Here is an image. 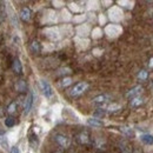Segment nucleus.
<instances>
[{
	"label": "nucleus",
	"instance_id": "1",
	"mask_svg": "<svg viewBox=\"0 0 153 153\" xmlns=\"http://www.w3.org/2000/svg\"><path fill=\"white\" fill-rule=\"evenodd\" d=\"M39 85H40V88H41L42 94L46 97L47 99H50V98L53 97V88H52V86L50 85L48 81H46L45 79H41L39 81Z\"/></svg>",
	"mask_w": 153,
	"mask_h": 153
},
{
	"label": "nucleus",
	"instance_id": "2",
	"mask_svg": "<svg viewBox=\"0 0 153 153\" xmlns=\"http://www.w3.org/2000/svg\"><path fill=\"white\" fill-rule=\"evenodd\" d=\"M87 88H88V84H87V82H85V81L78 82L76 85H74V87L70 91V96H72V97L80 96V94H82Z\"/></svg>",
	"mask_w": 153,
	"mask_h": 153
},
{
	"label": "nucleus",
	"instance_id": "3",
	"mask_svg": "<svg viewBox=\"0 0 153 153\" xmlns=\"http://www.w3.org/2000/svg\"><path fill=\"white\" fill-rule=\"evenodd\" d=\"M33 101H34L33 92H28V94H27L25 101H24V113L25 114H28L31 112L32 106H33Z\"/></svg>",
	"mask_w": 153,
	"mask_h": 153
},
{
	"label": "nucleus",
	"instance_id": "4",
	"mask_svg": "<svg viewBox=\"0 0 153 153\" xmlns=\"http://www.w3.org/2000/svg\"><path fill=\"white\" fill-rule=\"evenodd\" d=\"M45 33H46V36L48 38L52 39V40H58L60 38V32H59V30L57 27H48V28L45 30Z\"/></svg>",
	"mask_w": 153,
	"mask_h": 153
},
{
	"label": "nucleus",
	"instance_id": "5",
	"mask_svg": "<svg viewBox=\"0 0 153 153\" xmlns=\"http://www.w3.org/2000/svg\"><path fill=\"white\" fill-rule=\"evenodd\" d=\"M54 139H56V141L58 143V145H59V146H61V147H67V146H68V144H70L68 138H67L65 134L57 133L56 135H54Z\"/></svg>",
	"mask_w": 153,
	"mask_h": 153
},
{
	"label": "nucleus",
	"instance_id": "6",
	"mask_svg": "<svg viewBox=\"0 0 153 153\" xmlns=\"http://www.w3.org/2000/svg\"><path fill=\"white\" fill-rule=\"evenodd\" d=\"M120 32H121V28L117 25H108L106 27V33L110 37H117V36H119Z\"/></svg>",
	"mask_w": 153,
	"mask_h": 153
},
{
	"label": "nucleus",
	"instance_id": "7",
	"mask_svg": "<svg viewBox=\"0 0 153 153\" xmlns=\"http://www.w3.org/2000/svg\"><path fill=\"white\" fill-rule=\"evenodd\" d=\"M123 17V12L118 7H112L110 10V18L112 20H120Z\"/></svg>",
	"mask_w": 153,
	"mask_h": 153
},
{
	"label": "nucleus",
	"instance_id": "8",
	"mask_svg": "<svg viewBox=\"0 0 153 153\" xmlns=\"http://www.w3.org/2000/svg\"><path fill=\"white\" fill-rule=\"evenodd\" d=\"M141 92H143V86L138 85V86L133 87L132 90H130V91L127 92V94H126V96L128 97V98H137V97L139 96Z\"/></svg>",
	"mask_w": 153,
	"mask_h": 153
},
{
	"label": "nucleus",
	"instance_id": "9",
	"mask_svg": "<svg viewBox=\"0 0 153 153\" xmlns=\"http://www.w3.org/2000/svg\"><path fill=\"white\" fill-rule=\"evenodd\" d=\"M140 140L145 144V145H153V135L150 133H145L140 135Z\"/></svg>",
	"mask_w": 153,
	"mask_h": 153
},
{
	"label": "nucleus",
	"instance_id": "10",
	"mask_svg": "<svg viewBox=\"0 0 153 153\" xmlns=\"http://www.w3.org/2000/svg\"><path fill=\"white\" fill-rule=\"evenodd\" d=\"M87 124L90 126H92V127H101L104 125L102 121L100 119H98V118H90V119H87Z\"/></svg>",
	"mask_w": 153,
	"mask_h": 153
},
{
	"label": "nucleus",
	"instance_id": "11",
	"mask_svg": "<svg viewBox=\"0 0 153 153\" xmlns=\"http://www.w3.org/2000/svg\"><path fill=\"white\" fill-rule=\"evenodd\" d=\"M30 50H31L33 53L38 54L39 52H40V50H41L40 42H39V41H37V40H33V41L31 42V45H30Z\"/></svg>",
	"mask_w": 153,
	"mask_h": 153
},
{
	"label": "nucleus",
	"instance_id": "12",
	"mask_svg": "<svg viewBox=\"0 0 153 153\" xmlns=\"http://www.w3.org/2000/svg\"><path fill=\"white\" fill-rule=\"evenodd\" d=\"M108 99H110V96H107V94H100V96L96 97L93 99V102L94 104H105Z\"/></svg>",
	"mask_w": 153,
	"mask_h": 153
},
{
	"label": "nucleus",
	"instance_id": "13",
	"mask_svg": "<svg viewBox=\"0 0 153 153\" xmlns=\"http://www.w3.org/2000/svg\"><path fill=\"white\" fill-rule=\"evenodd\" d=\"M78 140L80 144H88L90 143V137L87 132H81V133L78 135Z\"/></svg>",
	"mask_w": 153,
	"mask_h": 153
},
{
	"label": "nucleus",
	"instance_id": "14",
	"mask_svg": "<svg viewBox=\"0 0 153 153\" xmlns=\"http://www.w3.org/2000/svg\"><path fill=\"white\" fill-rule=\"evenodd\" d=\"M20 18L22 20H25V21H27V20H30L31 18V12H30V10L28 8H21V11H20Z\"/></svg>",
	"mask_w": 153,
	"mask_h": 153
},
{
	"label": "nucleus",
	"instance_id": "15",
	"mask_svg": "<svg viewBox=\"0 0 153 153\" xmlns=\"http://www.w3.org/2000/svg\"><path fill=\"white\" fill-rule=\"evenodd\" d=\"M13 71L17 73V74H20L21 73V71H22V66H21V62H20V60L17 58V59H14V61H13Z\"/></svg>",
	"mask_w": 153,
	"mask_h": 153
},
{
	"label": "nucleus",
	"instance_id": "16",
	"mask_svg": "<svg viewBox=\"0 0 153 153\" xmlns=\"http://www.w3.org/2000/svg\"><path fill=\"white\" fill-rule=\"evenodd\" d=\"M143 102H144V99L137 97V98H133V99H132V101H131V106H132V107H137V106H140Z\"/></svg>",
	"mask_w": 153,
	"mask_h": 153
},
{
	"label": "nucleus",
	"instance_id": "17",
	"mask_svg": "<svg viewBox=\"0 0 153 153\" xmlns=\"http://www.w3.org/2000/svg\"><path fill=\"white\" fill-rule=\"evenodd\" d=\"M7 146H8L7 138H5L4 135H0V147L1 149H7Z\"/></svg>",
	"mask_w": 153,
	"mask_h": 153
},
{
	"label": "nucleus",
	"instance_id": "18",
	"mask_svg": "<svg viewBox=\"0 0 153 153\" xmlns=\"http://www.w3.org/2000/svg\"><path fill=\"white\" fill-rule=\"evenodd\" d=\"M16 87H17V90H18L19 92H22V91L26 88V84H25V81H24V80H20L19 82L17 84V86H16Z\"/></svg>",
	"mask_w": 153,
	"mask_h": 153
},
{
	"label": "nucleus",
	"instance_id": "19",
	"mask_svg": "<svg viewBox=\"0 0 153 153\" xmlns=\"http://www.w3.org/2000/svg\"><path fill=\"white\" fill-rule=\"evenodd\" d=\"M71 84H72V79H71V78H65V79H62V81L60 82V85H61L62 87L68 86V85H71Z\"/></svg>",
	"mask_w": 153,
	"mask_h": 153
},
{
	"label": "nucleus",
	"instance_id": "20",
	"mask_svg": "<svg viewBox=\"0 0 153 153\" xmlns=\"http://www.w3.org/2000/svg\"><path fill=\"white\" fill-rule=\"evenodd\" d=\"M121 131L126 134V135H128V137H132L133 135V131L131 128H128V127H121Z\"/></svg>",
	"mask_w": 153,
	"mask_h": 153
},
{
	"label": "nucleus",
	"instance_id": "21",
	"mask_svg": "<svg viewBox=\"0 0 153 153\" xmlns=\"http://www.w3.org/2000/svg\"><path fill=\"white\" fill-rule=\"evenodd\" d=\"M120 149H121V151L123 153H130V150H128V146L125 144V143H121L120 144Z\"/></svg>",
	"mask_w": 153,
	"mask_h": 153
},
{
	"label": "nucleus",
	"instance_id": "22",
	"mask_svg": "<svg viewBox=\"0 0 153 153\" xmlns=\"http://www.w3.org/2000/svg\"><path fill=\"white\" fill-rule=\"evenodd\" d=\"M138 78H139V79H141V80H145V79L147 78V72H146V71H144V70H143V71H140V72H139V74H138Z\"/></svg>",
	"mask_w": 153,
	"mask_h": 153
},
{
	"label": "nucleus",
	"instance_id": "23",
	"mask_svg": "<svg viewBox=\"0 0 153 153\" xmlns=\"http://www.w3.org/2000/svg\"><path fill=\"white\" fill-rule=\"evenodd\" d=\"M6 126H8V127L14 126V119L13 118H7L6 119Z\"/></svg>",
	"mask_w": 153,
	"mask_h": 153
},
{
	"label": "nucleus",
	"instance_id": "24",
	"mask_svg": "<svg viewBox=\"0 0 153 153\" xmlns=\"http://www.w3.org/2000/svg\"><path fill=\"white\" fill-rule=\"evenodd\" d=\"M66 73H71V70H70V68H67V67L61 68V70L59 71V74H66Z\"/></svg>",
	"mask_w": 153,
	"mask_h": 153
},
{
	"label": "nucleus",
	"instance_id": "25",
	"mask_svg": "<svg viewBox=\"0 0 153 153\" xmlns=\"http://www.w3.org/2000/svg\"><path fill=\"white\" fill-rule=\"evenodd\" d=\"M8 112H10V113H14V112H16V104H14V102H12V104L10 105Z\"/></svg>",
	"mask_w": 153,
	"mask_h": 153
},
{
	"label": "nucleus",
	"instance_id": "26",
	"mask_svg": "<svg viewBox=\"0 0 153 153\" xmlns=\"http://www.w3.org/2000/svg\"><path fill=\"white\" fill-rule=\"evenodd\" d=\"M93 37H94V38H98V37H101V31H100L99 28H96V30L93 31Z\"/></svg>",
	"mask_w": 153,
	"mask_h": 153
},
{
	"label": "nucleus",
	"instance_id": "27",
	"mask_svg": "<svg viewBox=\"0 0 153 153\" xmlns=\"http://www.w3.org/2000/svg\"><path fill=\"white\" fill-rule=\"evenodd\" d=\"M115 108H120V106L119 105H111V106H108V111H117Z\"/></svg>",
	"mask_w": 153,
	"mask_h": 153
},
{
	"label": "nucleus",
	"instance_id": "28",
	"mask_svg": "<svg viewBox=\"0 0 153 153\" xmlns=\"http://www.w3.org/2000/svg\"><path fill=\"white\" fill-rule=\"evenodd\" d=\"M10 153H20L19 149H18L17 146H13V147H11V151H10Z\"/></svg>",
	"mask_w": 153,
	"mask_h": 153
},
{
	"label": "nucleus",
	"instance_id": "29",
	"mask_svg": "<svg viewBox=\"0 0 153 153\" xmlns=\"http://www.w3.org/2000/svg\"><path fill=\"white\" fill-rule=\"evenodd\" d=\"M150 67L153 68V58H151V60H150Z\"/></svg>",
	"mask_w": 153,
	"mask_h": 153
},
{
	"label": "nucleus",
	"instance_id": "30",
	"mask_svg": "<svg viewBox=\"0 0 153 153\" xmlns=\"http://www.w3.org/2000/svg\"><path fill=\"white\" fill-rule=\"evenodd\" d=\"M134 153H139V151H135V152H134Z\"/></svg>",
	"mask_w": 153,
	"mask_h": 153
},
{
	"label": "nucleus",
	"instance_id": "31",
	"mask_svg": "<svg viewBox=\"0 0 153 153\" xmlns=\"http://www.w3.org/2000/svg\"><path fill=\"white\" fill-rule=\"evenodd\" d=\"M57 153H60V152H57Z\"/></svg>",
	"mask_w": 153,
	"mask_h": 153
}]
</instances>
